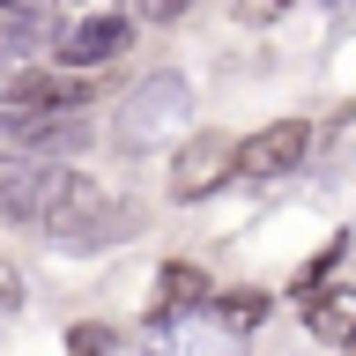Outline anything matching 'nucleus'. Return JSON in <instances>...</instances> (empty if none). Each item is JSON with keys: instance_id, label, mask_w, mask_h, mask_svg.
<instances>
[{"instance_id": "nucleus-1", "label": "nucleus", "mask_w": 356, "mask_h": 356, "mask_svg": "<svg viewBox=\"0 0 356 356\" xmlns=\"http://www.w3.org/2000/svg\"><path fill=\"white\" fill-rule=\"evenodd\" d=\"M38 230L60 245V252H104V245H119V230H141V208H119L89 171L52 163L44 200H38Z\"/></svg>"}, {"instance_id": "nucleus-2", "label": "nucleus", "mask_w": 356, "mask_h": 356, "mask_svg": "<svg viewBox=\"0 0 356 356\" xmlns=\"http://www.w3.org/2000/svg\"><path fill=\"white\" fill-rule=\"evenodd\" d=\"M186 119H193V89H186V74H149V82L127 89V104H119V127H111V141L127 156L156 149V141H171V134H186Z\"/></svg>"}, {"instance_id": "nucleus-3", "label": "nucleus", "mask_w": 356, "mask_h": 356, "mask_svg": "<svg viewBox=\"0 0 356 356\" xmlns=\"http://www.w3.org/2000/svg\"><path fill=\"white\" fill-rule=\"evenodd\" d=\"M222 186H238V134L222 127H193L171 156V200L193 208V200H216Z\"/></svg>"}, {"instance_id": "nucleus-4", "label": "nucleus", "mask_w": 356, "mask_h": 356, "mask_svg": "<svg viewBox=\"0 0 356 356\" xmlns=\"http://www.w3.org/2000/svg\"><path fill=\"white\" fill-rule=\"evenodd\" d=\"M312 156V119H267L260 134L238 141V178L245 186H275Z\"/></svg>"}, {"instance_id": "nucleus-5", "label": "nucleus", "mask_w": 356, "mask_h": 356, "mask_svg": "<svg viewBox=\"0 0 356 356\" xmlns=\"http://www.w3.org/2000/svg\"><path fill=\"white\" fill-rule=\"evenodd\" d=\"M127 44H134V15H119V8H89V15H74L60 38H52V60L74 67V74H89V67H111Z\"/></svg>"}, {"instance_id": "nucleus-6", "label": "nucleus", "mask_w": 356, "mask_h": 356, "mask_svg": "<svg viewBox=\"0 0 356 356\" xmlns=\"http://www.w3.org/2000/svg\"><path fill=\"white\" fill-rule=\"evenodd\" d=\"M97 97V82H82L74 67L60 60H22L8 82H0V104H15V111H74Z\"/></svg>"}, {"instance_id": "nucleus-7", "label": "nucleus", "mask_w": 356, "mask_h": 356, "mask_svg": "<svg viewBox=\"0 0 356 356\" xmlns=\"http://www.w3.org/2000/svg\"><path fill=\"white\" fill-rule=\"evenodd\" d=\"M208 297H216V282H208L200 260H163L156 267V312H163V319H186V312H200Z\"/></svg>"}, {"instance_id": "nucleus-8", "label": "nucleus", "mask_w": 356, "mask_h": 356, "mask_svg": "<svg viewBox=\"0 0 356 356\" xmlns=\"http://www.w3.org/2000/svg\"><path fill=\"white\" fill-rule=\"evenodd\" d=\"M297 312H305V334H319V341H341V334L356 327V289H349V282H327V289H312Z\"/></svg>"}, {"instance_id": "nucleus-9", "label": "nucleus", "mask_w": 356, "mask_h": 356, "mask_svg": "<svg viewBox=\"0 0 356 356\" xmlns=\"http://www.w3.org/2000/svg\"><path fill=\"white\" fill-rule=\"evenodd\" d=\"M208 305H216L222 334H252V327H267V312H275V289H260V282H230V289H216Z\"/></svg>"}, {"instance_id": "nucleus-10", "label": "nucleus", "mask_w": 356, "mask_h": 356, "mask_svg": "<svg viewBox=\"0 0 356 356\" xmlns=\"http://www.w3.org/2000/svg\"><path fill=\"white\" fill-rule=\"evenodd\" d=\"M341 252H349V238H327V245H319V252H312L305 267H297V275H289V297L305 305L312 289H327V275H334V267H341Z\"/></svg>"}, {"instance_id": "nucleus-11", "label": "nucleus", "mask_w": 356, "mask_h": 356, "mask_svg": "<svg viewBox=\"0 0 356 356\" xmlns=\"http://www.w3.org/2000/svg\"><path fill=\"white\" fill-rule=\"evenodd\" d=\"M0 15H8V22H30V30H52L60 0H0Z\"/></svg>"}, {"instance_id": "nucleus-12", "label": "nucleus", "mask_w": 356, "mask_h": 356, "mask_svg": "<svg viewBox=\"0 0 356 356\" xmlns=\"http://www.w3.org/2000/svg\"><path fill=\"white\" fill-rule=\"evenodd\" d=\"M67 349H74V356H104V349H119V334L89 319V327H74V334H67Z\"/></svg>"}, {"instance_id": "nucleus-13", "label": "nucleus", "mask_w": 356, "mask_h": 356, "mask_svg": "<svg viewBox=\"0 0 356 356\" xmlns=\"http://www.w3.org/2000/svg\"><path fill=\"white\" fill-rule=\"evenodd\" d=\"M282 8H297V0H238V15H252V22H275Z\"/></svg>"}, {"instance_id": "nucleus-14", "label": "nucleus", "mask_w": 356, "mask_h": 356, "mask_svg": "<svg viewBox=\"0 0 356 356\" xmlns=\"http://www.w3.org/2000/svg\"><path fill=\"white\" fill-rule=\"evenodd\" d=\"M341 356H356V327H349V334H341Z\"/></svg>"}, {"instance_id": "nucleus-15", "label": "nucleus", "mask_w": 356, "mask_h": 356, "mask_svg": "<svg viewBox=\"0 0 356 356\" xmlns=\"http://www.w3.org/2000/svg\"><path fill=\"white\" fill-rule=\"evenodd\" d=\"M74 8H97V0H74Z\"/></svg>"}, {"instance_id": "nucleus-16", "label": "nucleus", "mask_w": 356, "mask_h": 356, "mask_svg": "<svg viewBox=\"0 0 356 356\" xmlns=\"http://www.w3.org/2000/svg\"><path fill=\"white\" fill-rule=\"evenodd\" d=\"M327 8H349V0H327Z\"/></svg>"}]
</instances>
